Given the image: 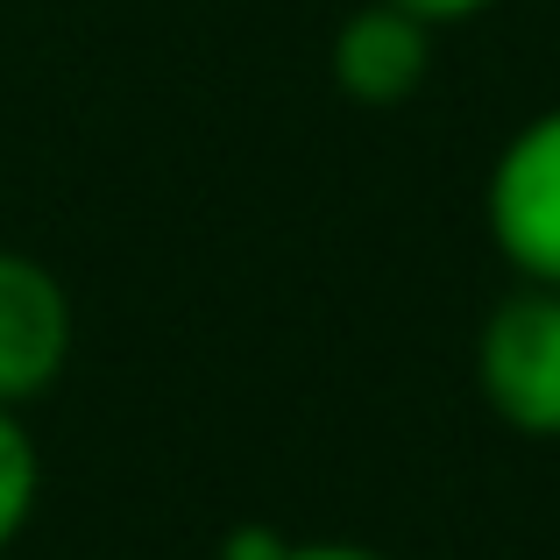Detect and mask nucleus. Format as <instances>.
I'll use <instances>...</instances> for the list:
<instances>
[{
  "mask_svg": "<svg viewBox=\"0 0 560 560\" xmlns=\"http://www.w3.org/2000/svg\"><path fill=\"white\" fill-rule=\"evenodd\" d=\"M71 362V291L50 262L0 248V405L22 411L57 390Z\"/></svg>",
  "mask_w": 560,
  "mask_h": 560,
  "instance_id": "nucleus-3",
  "label": "nucleus"
},
{
  "mask_svg": "<svg viewBox=\"0 0 560 560\" xmlns=\"http://www.w3.org/2000/svg\"><path fill=\"white\" fill-rule=\"evenodd\" d=\"M36 497H43V454H36V440H28L22 411L0 405V560H8V547L28 533Z\"/></svg>",
  "mask_w": 560,
  "mask_h": 560,
  "instance_id": "nucleus-5",
  "label": "nucleus"
},
{
  "mask_svg": "<svg viewBox=\"0 0 560 560\" xmlns=\"http://www.w3.org/2000/svg\"><path fill=\"white\" fill-rule=\"evenodd\" d=\"M397 8H411L419 22H433V28H447V22H468V14H482V8H497V0H397Z\"/></svg>",
  "mask_w": 560,
  "mask_h": 560,
  "instance_id": "nucleus-8",
  "label": "nucleus"
},
{
  "mask_svg": "<svg viewBox=\"0 0 560 560\" xmlns=\"http://www.w3.org/2000/svg\"><path fill=\"white\" fill-rule=\"evenodd\" d=\"M291 539H277L270 525H242V533L228 539V560H284Z\"/></svg>",
  "mask_w": 560,
  "mask_h": 560,
  "instance_id": "nucleus-7",
  "label": "nucleus"
},
{
  "mask_svg": "<svg viewBox=\"0 0 560 560\" xmlns=\"http://www.w3.org/2000/svg\"><path fill=\"white\" fill-rule=\"evenodd\" d=\"M284 560H390V553L355 547V539H299V547H284Z\"/></svg>",
  "mask_w": 560,
  "mask_h": 560,
  "instance_id": "nucleus-6",
  "label": "nucleus"
},
{
  "mask_svg": "<svg viewBox=\"0 0 560 560\" xmlns=\"http://www.w3.org/2000/svg\"><path fill=\"white\" fill-rule=\"evenodd\" d=\"M433 79V22H419L397 0H370L334 36V85L355 107H405Z\"/></svg>",
  "mask_w": 560,
  "mask_h": 560,
  "instance_id": "nucleus-4",
  "label": "nucleus"
},
{
  "mask_svg": "<svg viewBox=\"0 0 560 560\" xmlns=\"http://www.w3.org/2000/svg\"><path fill=\"white\" fill-rule=\"evenodd\" d=\"M482 405L525 440H560V291L518 284L476 334Z\"/></svg>",
  "mask_w": 560,
  "mask_h": 560,
  "instance_id": "nucleus-1",
  "label": "nucleus"
},
{
  "mask_svg": "<svg viewBox=\"0 0 560 560\" xmlns=\"http://www.w3.org/2000/svg\"><path fill=\"white\" fill-rule=\"evenodd\" d=\"M482 213H490V242L518 270V284L560 291V107L533 114L497 150Z\"/></svg>",
  "mask_w": 560,
  "mask_h": 560,
  "instance_id": "nucleus-2",
  "label": "nucleus"
}]
</instances>
